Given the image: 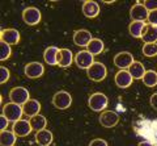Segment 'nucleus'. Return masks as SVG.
I'll return each instance as SVG.
<instances>
[{
	"instance_id": "1",
	"label": "nucleus",
	"mask_w": 157,
	"mask_h": 146,
	"mask_svg": "<svg viewBox=\"0 0 157 146\" xmlns=\"http://www.w3.org/2000/svg\"><path fill=\"white\" fill-rule=\"evenodd\" d=\"M107 104H109V99L102 92H94L88 99V105L94 112H102L107 107Z\"/></svg>"
},
{
	"instance_id": "2",
	"label": "nucleus",
	"mask_w": 157,
	"mask_h": 146,
	"mask_svg": "<svg viewBox=\"0 0 157 146\" xmlns=\"http://www.w3.org/2000/svg\"><path fill=\"white\" fill-rule=\"evenodd\" d=\"M3 115L9 120V123H16V121L21 120V116L24 115L22 111V105H18L16 103H12L9 101L8 104H6L3 107Z\"/></svg>"
},
{
	"instance_id": "3",
	"label": "nucleus",
	"mask_w": 157,
	"mask_h": 146,
	"mask_svg": "<svg viewBox=\"0 0 157 146\" xmlns=\"http://www.w3.org/2000/svg\"><path fill=\"white\" fill-rule=\"evenodd\" d=\"M88 78L93 82H102L107 75V69L105 67L104 63L101 62H94L93 65L86 70Z\"/></svg>"
},
{
	"instance_id": "4",
	"label": "nucleus",
	"mask_w": 157,
	"mask_h": 146,
	"mask_svg": "<svg viewBox=\"0 0 157 146\" xmlns=\"http://www.w3.org/2000/svg\"><path fill=\"white\" fill-rule=\"evenodd\" d=\"M71 104H72V96L67 91H58L52 96V105L56 109H60V111L67 109L71 107Z\"/></svg>"
},
{
	"instance_id": "5",
	"label": "nucleus",
	"mask_w": 157,
	"mask_h": 146,
	"mask_svg": "<svg viewBox=\"0 0 157 146\" xmlns=\"http://www.w3.org/2000/svg\"><path fill=\"white\" fill-rule=\"evenodd\" d=\"M9 100L18 105H24L26 101L30 100L29 91L26 88H24V87H14L9 92Z\"/></svg>"
},
{
	"instance_id": "6",
	"label": "nucleus",
	"mask_w": 157,
	"mask_h": 146,
	"mask_svg": "<svg viewBox=\"0 0 157 146\" xmlns=\"http://www.w3.org/2000/svg\"><path fill=\"white\" fill-rule=\"evenodd\" d=\"M42 14L41 11L36 7H28L22 11V20L28 25H37L41 21Z\"/></svg>"
},
{
	"instance_id": "7",
	"label": "nucleus",
	"mask_w": 157,
	"mask_h": 146,
	"mask_svg": "<svg viewBox=\"0 0 157 146\" xmlns=\"http://www.w3.org/2000/svg\"><path fill=\"white\" fill-rule=\"evenodd\" d=\"M75 63H76V66L78 67V69L88 70L93 63H94V55H92L88 50L78 51L75 55Z\"/></svg>"
},
{
	"instance_id": "8",
	"label": "nucleus",
	"mask_w": 157,
	"mask_h": 146,
	"mask_svg": "<svg viewBox=\"0 0 157 146\" xmlns=\"http://www.w3.org/2000/svg\"><path fill=\"white\" fill-rule=\"evenodd\" d=\"M148 14H149V11L144 7L143 3L134 4L130 11V17L134 21H139V22H145L148 20Z\"/></svg>"
},
{
	"instance_id": "9",
	"label": "nucleus",
	"mask_w": 157,
	"mask_h": 146,
	"mask_svg": "<svg viewBox=\"0 0 157 146\" xmlns=\"http://www.w3.org/2000/svg\"><path fill=\"white\" fill-rule=\"evenodd\" d=\"M132 63H134V55L128 51H121L114 57V65L121 70H128Z\"/></svg>"
},
{
	"instance_id": "10",
	"label": "nucleus",
	"mask_w": 157,
	"mask_h": 146,
	"mask_svg": "<svg viewBox=\"0 0 157 146\" xmlns=\"http://www.w3.org/2000/svg\"><path fill=\"white\" fill-rule=\"evenodd\" d=\"M100 124L104 128H114L119 123V115L114 111H104L100 115Z\"/></svg>"
},
{
	"instance_id": "11",
	"label": "nucleus",
	"mask_w": 157,
	"mask_h": 146,
	"mask_svg": "<svg viewBox=\"0 0 157 146\" xmlns=\"http://www.w3.org/2000/svg\"><path fill=\"white\" fill-rule=\"evenodd\" d=\"M24 72H25V75L29 79H37V78H41L43 75L45 67H43L41 62H30L25 66Z\"/></svg>"
},
{
	"instance_id": "12",
	"label": "nucleus",
	"mask_w": 157,
	"mask_h": 146,
	"mask_svg": "<svg viewBox=\"0 0 157 146\" xmlns=\"http://www.w3.org/2000/svg\"><path fill=\"white\" fill-rule=\"evenodd\" d=\"M92 40H93L92 33L86 30V29H78V30L73 33V42H75V45L80 47H86Z\"/></svg>"
},
{
	"instance_id": "13",
	"label": "nucleus",
	"mask_w": 157,
	"mask_h": 146,
	"mask_svg": "<svg viewBox=\"0 0 157 146\" xmlns=\"http://www.w3.org/2000/svg\"><path fill=\"white\" fill-rule=\"evenodd\" d=\"M32 125L30 121L28 120H18L13 124V130L12 132L17 136V137H26L32 132Z\"/></svg>"
},
{
	"instance_id": "14",
	"label": "nucleus",
	"mask_w": 157,
	"mask_h": 146,
	"mask_svg": "<svg viewBox=\"0 0 157 146\" xmlns=\"http://www.w3.org/2000/svg\"><path fill=\"white\" fill-rule=\"evenodd\" d=\"M115 84L119 87V88H128V87L132 84V76L128 72V70H119L115 74Z\"/></svg>"
},
{
	"instance_id": "15",
	"label": "nucleus",
	"mask_w": 157,
	"mask_h": 146,
	"mask_svg": "<svg viewBox=\"0 0 157 146\" xmlns=\"http://www.w3.org/2000/svg\"><path fill=\"white\" fill-rule=\"evenodd\" d=\"M0 38H2L3 42L8 43V45H17L18 41H20V33L18 30H16V29H4V30L2 32V34H0Z\"/></svg>"
},
{
	"instance_id": "16",
	"label": "nucleus",
	"mask_w": 157,
	"mask_h": 146,
	"mask_svg": "<svg viewBox=\"0 0 157 146\" xmlns=\"http://www.w3.org/2000/svg\"><path fill=\"white\" fill-rule=\"evenodd\" d=\"M141 40L144 41V43L157 42V26L151 25V24H145L143 33H141Z\"/></svg>"
},
{
	"instance_id": "17",
	"label": "nucleus",
	"mask_w": 157,
	"mask_h": 146,
	"mask_svg": "<svg viewBox=\"0 0 157 146\" xmlns=\"http://www.w3.org/2000/svg\"><path fill=\"white\" fill-rule=\"evenodd\" d=\"M82 13L88 18H94L100 13V6H98V3L92 2V0L84 2V4H82Z\"/></svg>"
},
{
	"instance_id": "18",
	"label": "nucleus",
	"mask_w": 157,
	"mask_h": 146,
	"mask_svg": "<svg viewBox=\"0 0 157 146\" xmlns=\"http://www.w3.org/2000/svg\"><path fill=\"white\" fill-rule=\"evenodd\" d=\"M22 111H24V115H26L28 117H33V116L39 115V111H41V104H39L38 100L30 99V100L26 101V103L22 105Z\"/></svg>"
},
{
	"instance_id": "19",
	"label": "nucleus",
	"mask_w": 157,
	"mask_h": 146,
	"mask_svg": "<svg viewBox=\"0 0 157 146\" xmlns=\"http://www.w3.org/2000/svg\"><path fill=\"white\" fill-rule=\"evenodd\" d=\"M73 62V54L70 49H60L58 53V66L63 67V69H66V67L71 66V63Z\"/></svg>"
},
{
	"instance_id": "20",
	"label": "nucleus",
	"mask_w": 157,
	"mask_h": 146,
	"mask_svg": "<svg viewBox=\"0 0 157 146\" xmlns=\"http://www.w3.org/2000/svg\"><path fill=\"white\" fill-rule=\"evenodd\" d=\"M52 140H54V136L50 130H47V129L39 130L36 134V142L39 146H50L52 144Z\"/></svg>"
},
{
	"instance_id": "21",
	"label": "nucleus",
	"mask_w": 157,
	"mask_h": 146,
	"mask_svg": "<svg viewBox=\"0 0 157 146\" xmlns=\"http://www.w3.org/2000/svg\"><path fill=\"white\" fill-rule=\"evenodd\" d=\"M60 49H58L56 46H48L45 53H43V58H45V62L47 65L54 66L58 65V53Z\"/></svg>"
},
{
	"instance_id": "22",
	"label": "nucleus",
	"mask_w": 157,
	"mask_h": 146,
	"mask_svg": "<svg viewBox=\"0 0 157 146\" xmlns=\"http://www.w3.org/2000/svg\"><path fill=\"white\" fill-rule=\"evenodd\" d=\"M128 72L131 74L132 76V79H143V76L145 74V69H144V66H143V63L141 62H135L128 67Z\"/></svg>"
},
{
	"instance_id": "23",
	"label": "nucleus",
	"mask_w": 157,
	"mask_h": 146,
	"mask_svg": "<svg viewBox=\"0 0 157 146\" xmlns=\"http://www.w3.org/2000/svg\"><path fill=\"white\" fill-rule=\"evenodd\" d=\"M105 45H104V41L100 40V38H93V40L89 42V45L86 46V50L90 53L92 55H98L104 51Z\"/></svg>"
},
{
	"instance_id": "24",
	"label": "nucleus",
	"mask_w": 157,
	"mask_h": 146,
	"mask_svg": "<svg viewBox=\"0 0 157 146\" xmlns=\"http://www.w3.org/2000/svg\"><path fill=\"white\" fill-rule=\"evenodd\" d=\"M30 125H32V129L36 130V132H39V130H43L46 129V125H47V120L45 116L42 115H37V116H33L30 117Z\"/></svg>"
},
{
	"instance_id": "25",
	"label": "nucleus",
	"mask_w": 157,
	"mask_h": 146,
	"mask_svg": "<svg viewBox=\"0 0 157 146\" xmlns=\"http://www.w3.org/2000/svg\"><path fill=\"white\" fill-rule=\"evenodd\" d=\"M16 137L17 136L13 132L3 130V132H0V145L2 146H13L14 142H16Z\"/></svg>"
},
{
	"instance_id": "26",
	"label": "nucleus",
	"mask_w": 157,
	"mask_h": 146,
	"mask_svg": "<svg viewBox=\"0 0 157 146\" xmlns=\"http://www.w3.org/2000/svg\"><path fill=\"white\" fill-rule=\"evenodd\" d=\"M144 22H139V21H132L128 26V32L134 38H141V33L144 29Z\"/></svg>"
},
{
	"instance_id": "27",
	"label": "nucleus",
	"mask_w": 157,
	"mask_h": 146,
	"mask_svg": "<svg viewBox=\"0 0 157 146\" xmlns=\"http://www.w3.org/2000/svg\"><path fill=\"white\" fill-rule=\"evenodd\" d=\"M141 80H143V83L147 87H155V86H157V72L155 70H147Z\"/></svg>"
},
{
	"instance_id": "28",
	"label": "nucleus",
	"mask_w": 157,
	"mask_h": 146,
	"mask_svg": "<svg viewBox=\"0 0 157 146\" xmlns=\"http://www.w3.org/2000/svg\"><path fill=\"white\" fill-rule=\"evenodd\" d=\"M141 51H143V54L145 57H155V55H157V42H155V43H144Z\"/></svg>"
},
{
	"instance_id": "29",
	"label": "nucleus",
	"mask_w": 157,
	"mask_h": 146,
	"mask_svg": "<svg viewBox=\"0 0 157 146\" xmlns=\"http://www.w3.org/2000/svg\"><path fill=\"white\" fill-rule=\"evenodd\" d=\"M12 54V49H11V45H8L6 42H0V59L2 61H6L8 59L9 57Z\"/></svg>"
},
{
	"instance_id": "30",
	"label": "nucleus",
	"mask_w": 157,
	"mask_h": 146,
	"mask_svg": "<svg viewBox=\"0 0 157 146\" xmlns=\"http://www.w3.org/2000/svg\"><path fill=\"white\" fill-rule=\"evenodd\" d=\"M0 75H2V78H0V82H2V84H4V83H7V82H8L9 76H11V72H9V70L7 69V67L2 66V67H0Z\"/></svg>"
},
{
	"instance_id": "31",
	"label": "nucleus",
	"mask_w": 157,
	"mask_h": 146,
	"mask_svg": "<svg viewBox=\"0 0 157 146\" xmlns=\"http://www.w3.org/2000/svg\"><path fill=\"white\" fill-rule=\"evenodd\" d=\"M143 4H144V7L148 9L149 12L157 11V0H145Z\"/></svg>"
},
{
	"instance_id": "32",
	"label": "nucleus",
	"mask_w": 157,
	"mask_h": 146,
	"mask_svg": "<svg viewBox=\"0 0 157 146\" xmlns=\"http://www.w3.org/2000/svg\"><path fill=\"white\" fill-rule=\"evenodd\" d=\"M148 21L151 25H155V26H157V11H152V12H149V14H148Z\"/></svg>"
},
{
	"instance_id": "33",
	"label": "nucleus",
	"mask_w": 157,
	"mask_h": 146,
	"mask_svg": "<svg viewBox=\"0 0 157 146\" xmlns=\"http://www.w3.org/2000/svg\"><path fill=\"white\" fill-rule=\"evenodd\" d=\"M89 146H109L105 140H101V138H96V140H92Z\"/></svg>"
},
{
	"instance_id": "34",
	"label": "nucleus",
	"mask_w": 157,
	"mask_h": 146,
	"mask_svg": "<svg viewBox=\"0 0 157 146\" xmlns=\"http://www.w3.org/2000/svg\"><path fill=\"white\" fill-rule=\"evenodd\" d=\"M8 123H9V120L4 115H2L0 116V130H6L7 129V126H8Z\"/></svg>"
},
{
	"instance_id": "35",
	"label": "nucleus",
	"mask_w": 157,
	"mask_h": 146,
	"mask_svg": "<svg viewBox=\"0 0 157 146\" xmlns=\"http://www.w3.org/2000/svg\"><path fill=\"white\" fill-rule=\"evenodd\" d=\"M149 103H151V105H152V108H153L155 111H157V92L152 94L151 99H149Z\"/></svg>"
},
{
	"instance_id": "36",
	"label": "nucleus",
	"mask_w": 157,
	"mask_h": 146,
	"mask_svg": "<svg viewBox=\"0 0 157 146\" xmlns=\"http://www.w3.org/2000/svg\"><path fill=\"white\" fill-rule=\"evenodd\" d=\"M137 146H153L151 142H148V141H141V142H139V145Z\"/></svg>"
}]
</instances>
